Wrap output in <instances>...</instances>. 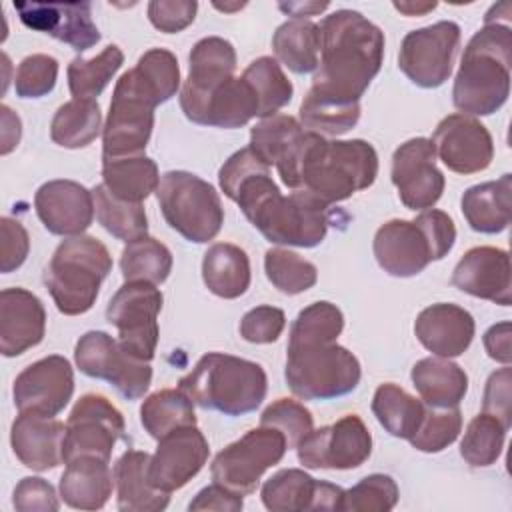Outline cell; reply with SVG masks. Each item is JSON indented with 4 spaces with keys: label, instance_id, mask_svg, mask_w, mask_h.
<instances>
[{
    "label": "cell",
    "instance_id": "cell-1",
    "mask_svg": "<svg viewBox=\"0 0 512 512\" xmlns=\"http://www.w3.org/2000/svg\"><path fill=\"white\" fill-rule=\"evenodd\" d=\"M384 60V32L356 10H336L320 24V62L312 78L314 92L360 102Z\"/></svg>",
    "mask_w": 512,
    "mask_h": 512
},
{
    "label": "cell",
    "instance_id": "cell-2",
    "mask_svg": "<svg viewBox=\"0 0 512 512\" xmlns=\"http://www.w3.org/2000/svg\"><path fill=\"white\" fill-rule=\"evenodd\" d=\"M512 30L498 20L484 22L464 48L454 78L452 102L462 114L490 116L510 94Z\"/></svg>",
    "mask_w": 512,
    "mask_h": 512
},
{
    "label": "cell",
    "instance_id": "cell-3",
    "mask_svg": "<svg viewBox=\"0 0 512 512\" xmlns=\"http://www.w3.org/2000/svg\"><path fill=\"white\" fill-rule=\"evenodd\" d=\"M378 176V154L366 140H324L312 134L298 164V190L326 206L366 190Z\"/></svg>",
    "mask_w": 512,
    "mask_h": 512
},
{
    "label": "cell",
    "instance_id": "cell-4",
    "mask_svg": "<svg viewBox=\"0 0 512 512\" xmlns=\"http://www.w3.org/2000/svg\"><path fill=\"white\" fill-rule=\"evenodd\" d=\"M178 388L204 410L226 416L254 412L266 398L268 378L258 362L222 352L204 354L178 382Z\"/></svg>",
    "mask_w": 512,
    "mask_h": 512
},
{
    "label": "cell",
    "instance_id": "cell-5",
    "mask_svg": "<svg viewBox=\"0 0 512 512\" xmlns=\"http://www.w3.org/2000/svg\"><path fill=\"white\" fill-rule=\"evenodd\" d=\"M112 272L108 248L94 236H70L58 244L46 270L44 284L64 316L88 312L100 292V284Z\"/></svg>",
    "mask_w": 512,
    "mask_h": 512
},
{
    "label": "cell",
    "instance_id": "cell-6",
    "mask_svg": "<svg viewBox=\"0 0 512 512\" xmlns=\"http://www.w3.org/2000/svg\"><path fill=\"white\" fill-rule=\"evenodd\" d=\"M156 200L164 220L182 238L194 244L214 240L224 224V208L216 188L186 170L162 174Z\"/></svg>",
    "mask_w": 512,
    "mask_h": 512
},
{
    "label": "cell",
    "instance_id": "cell-7",
    "mask_svg": "<svg viewBox=\"0 0 512 512\" xmlns=\"http://www.w3.org/2000/svg\"><path fill=\"white\" fill-rule=\"evenodd\" d=\"M360 362L344 346L314 344L288 348L284 378L302 400H332L346 396L360 384Z\"/></svg>",
    "mask_w": 512,
    "mask_h": 512
},
{
    "label": "cell",
    "instance_id": "cell-8",
    "mask_svg": "<svg viewBox=\"0 0 512 512\" xmlns=\"http://www.w3.org/2000/svg\"><path fill=\"white\" fill-rule=\"evenodd\" d=\"M158 104L160 100L136 68L124 72L114 86L110 112L102 130V160L144 154Z\"/></svg>",
    "mask_w": 512,
    "mask_h": 512
},
{
    "label": "cell",
    "instance_id": "cell-9",
    "mask_svg": "<svg viewBox=\"0 0 512 512\" xmlns=\"http://www.w3.org/2000/svg\"><path fill=\"white\" fill-rule=\"evenodd\" d=\"M248 220L272 244L314 248L326 236L328 206L306 190H294L288 196L278 190Z\"/></svg>",
    "mask_w": 512,
    "mask_h": 512
},
{
    "label": "cell",
    "instance_id": "cell-10",
    "mask_svg": "<svg viewBox=\"0 0 512 512\" xmlns=\"http://www.w3.org/2000/svg\"><path fill=\"white\" fill-rule=\"evenodd\" d=\"M286 450L288 442L280 430L272 426L248 430L214 456L212 480L230 492L248 496L256 490L262 474L284 458Z\"/></svg>",
    "mask_w": 512,
    "mask_h": 512
},
{
    "label": "cell",
    "instance_id": "cell-11",
    "mask_svg": "<svg viewBox=\"0 0 512 512\" xmlns=\"http://www.w3.org/2000/svg\"><path fill=\"white\" fill-rule=\"evenodd\" d=\"M162 292L150 282H124L106 306V320L118 330V344L136 360L150 362L158 344Z\"/></svg>",
    "mask_w": 512,
    "mask_h": 512
},
{
    "label": "cell",
    "instance_id": "cell-12",
    "mask_svg": "<svg viewBox=\"0 0 512 512\" xmlns=\"http://www.w3.org/2000/svg\"><path fill=\"white\" fill-rule=\"evenodd\" d=\"M74 362L82 374L110 382L126 400H138L152 382L148 362L122 350L118 340L102 330H90L76 342Z\"/></svg>",
    "mask_w": 512,
    "mask_h": 512
},
{
    "label": "cell",
    "instance_id": "cell-13",
    "mask_svg": "<svg viewBox=\"0 0 512 512\" xmlns=\"http://www.w3.org/2000/svg\"><path fill=\"white\" fill-rule=\"evenodd\" d=\"M458 46L460 26L452 20L412 30L400 44L398 68L416 86L438 88L452 74Z\"/></svg>",
    "mask_w": 512,
    "mask_h": 512
},
{
    "label": "cell",
    "instance_id": "cell-14",
    "mask_svg": "<svg viewBox=\"0 0 512 512\" xmlns=\"http://www.w3.org/2000/svg\"><path fill=\"white\" fill-rule=\"evenodd\" d=\"M122 412L100 394H84L72 408L62 444V458L68 464L80 456L110 460L118 440L124 438Z\"/></svg>",
    "mask_w": 512,
    "mask_h": 512
},
{
    "label": "cell",
    "instance_id": "cell-15",
    "mask_svg": "<svg viewBox=\"0 0 512 512\" xmlns=\"http://www.w3.org/2000/svg\"><path fill=\"white\" fill-rule=\"evenodd\" d=\"M298 462L304 468L352 470L372 454V434L356 414H346L330 426L312 430L296 446Z\"/></svg>",
    "mask_w": 512,
    "mask_h": 512
},
{
    "label": "cell",
    "instance_id": "cell-16",
    "mask_svg": "<svg viewBox=\"0 0 512 512\" xmlns=\"http://www.w3.org/2000/svg\"><path fill=\"white\" fill-rule=\"evenodd\" d=\"M392 184L400 202L408 210L432 208L446 186V178L436 164V150L428 138H412L392 154Z\"/></svg>",
    "mask_w": 512,
    "mask_h": 512
},
{
    "label": "cell",
    "instance_id": "cell-17",
    "mask_svg": "<svg viewBox=\"0 0 512 512\" xmlns=\"http://www.w3.org/2000/svg\"><path fill=\"white\" fill-rule=\"evenodd\" d=\"M74 394V372L64 356L52 354L26 366L14 380L12 396L18 412L54 418Z\"/></svg>",
    "mask_w": 512,
    "mask_h": 512
},
{
    "label": "cell",
    "instance_id": "cell-18",
    "mask_svg": "<svg viewBox=\"0 0 512 512\" xmlns=\"http://www.w3.org/2000/svg\"><path fill=\"white\" fill-rule=\"evenodd\" d=\"M432 144L444 166L456 174L486 170L494 158L488 128L468 114H448L434 130Z\"/></svg>",
    "mask_w": 512,
    "mask_h": 512
},
{
    "label": "cell",
    "instance_id": "cell-19",
    "mask_svg": "<svg viewBox=\"0 0 512 512\" xmlns=\"http://www.w3.org/2000/svg\"><path fill=\"white\" fill-rule=\"evenodd\" d=\"M14 10L26 28L48 34L76 52L100 42L90 2H14Z\"/></svg>",
    "mask_w": 512,
    "mask_h": 512
},
{
    "label": "cell",
    "instance_id": "cell-20",
    "mask_svg": "<svg viewBox=\"0 0 512 512\" xmlns=\"http://www.w3.org/2000/svg\"><path fill=\"white\" fill-rule=\"evenodd\" d=\"M208 454V440L196 424L172 430L158 440L150 458L148 476L152 486L168 494L186 486L204 468Z\"/></svg>",
    "mask_w": 512,
    "mask_h": 512
},
{
    "label": "cell",
    "instance_id": "cell-21",
    "mask_svg": "<svg viewBox=\"0 0 512 512\" xmlns=\"http://www.w3.org/2000/svg\"><path fill=\"white\" fill-rule=\"evenodd\" d=\"M312 134L294 116L274 114L250 130V148L266 166H276L288 188L298 190V164Z\"/></svg>",
    "mask_w": 512,
    "mask_h": 512
},
{
    "label": "cell",
    "instance_id": "cell-22",
    "mask_svg": "<svg viewBox=\"0 0 512 512\" xmlns=\"http://www.w3.org/2000/svg\"><path fill=\"white\" fill-rule=\"evenodd\" d=\"M188 62L190 70L180 92V108L184 116L192 120L200 110L202 102L220 84L234 76L236 50L228 40L220 36H208L194 44Z\"/></svg>",
    "mask_w": 512,
    "mask_h": 512
},
{
    "label": "cell",
    "instance_id": "cell-23",
    "mask_svg": "<svg viewBox=\"0 0 512 512\" xmlns=\"http://www.w3.org/2000/svg\"><path fill=\"white\" fill-rule=\"evenodd\" d=\"M374 258L378 266L396 278L420 274L434 258L432 244L416 220H388L374 234Z\"/></svg>",
    "mask_w": 512,
    "mask_h": 512
},
{
    "label": "cell",
    "instance_id": "cell-24",
    "mask_svg": "<svg viewBox=\"0 0 512 512\" xmlns=\"http://www.w3.org/2000/svg\"><path fill=\"white\" fill-rule=\"evenodd\" d=\"M34 208L50 234L80 236L94 218L92 190L74 180L44 182L34 194Z\"/></svg>",
    "mask_w": 512,
    "mask_h": 512
},
{
    "label": "cell",
    "instance_id": "cell-25",
    "mask_svg": "<svg viewBox=\"0 0 512 512\" xmlns=\"http://www.w3.org/2000/svg\"><path fill=\"white\" fill-rule=\"evenodd\" d=\"M510 274V256L506 250L494 246H476L458 260L452 272V284L474 298L510 306Z\"/></svg>",
    "mask_w": 512,
    "mask_h": 512
},
{
    "label": "cell",
    "instance_id": "cell-26",
    "mask_svg": "<svg viewBox=\"0 0 512 512\" xmlns=\"http://www.w3.org/2000/svg\"><path fill=\"white\" fill-rule=\"evenodd\" d=\"M46 332L42 300L26 288L0 292V352L6 358L20 356L38 346Z\"/></svg>",
    "mask_w": 512,
    "mask_h": 512
},
{
    "label": "cell",
    "instance_id": "cell-27",
    "mask_svg": "<svg viewBox=\"0 0 512 512\" xmlns=\"http://www.w3.org/2000/svg\"><path fill=\"white\" fill-rule=\"evenodd\" d=\"M474 332L476 324L472 314L448 302L424 308L414 322V334L420 344L440 358L464 354L472 344Z\"/></svg>",
    "mask_w": 512,
    "mask_h": 512
},
{
    "label": "cell",
    "instance_id": "cell-28",
    "mask_svg": "<svg viewBox=\"0 0 512 512\" xmlns=\"http://www.w3.org/2000/svg\"><path fill=\"white\" fill-rule=\"evenodd\" d=\"M64 434L66 426L62 422L40 414L20 412L10 430L12 452L30 470H52L64 462Z\"/></svg>",
    "mask_w": 512,
    "mask_h": 512
},
{
    "label": "cell",
    "instance_id": "cell-29",
    "mask_svg": "<svg viewBox=\"0 0 512 512\" xmlns=\"http://www.w3.org/2000/svg\"><path fill=\"white\" fill-rule=\"evenodd\" d=\"M218 182L222 192L240 206L248 218L264 200L280 188L272 180L270 166H266L250 146L234 152L220 168Z\"/></svg>",
    "mask_w": 512,
    "mask_h": 512
},
{
    "label": "cell",
    "instance_id": "cell-30",
    "mask_svg": "<svg viewBox=\"0 0 512 512\" xmlns=\"http://www.w3.org/2000/svg\"><path fill=\"white\" fill-rule=\"evenodd\" d=\"M110 460L96 456H80L66 464L60 478L62 500L76 510H100L112 496L114 470Z\"/></svg>",
    "mask_w": 512,
    "mask_h": 512
},
{
    "label": "cell",
    "instance_id": "cell-31",
    "mask_svg": "<svg viewBox=\"0 0 512 512\" xmlns=\"http://www.w3.org/2000/svg\"><path fill=\"white\" fill-rule=\"evenodd\" d=\"M150 454L126 450L114 464L118 508L124 512H160L168 506L170 494L152 486L148 476Z\"/></svg>",
    "mask_w": 512,
    "mask_h": 512
},
{
    "label": "cell",
    "instance_id": "cell-32",
    "mask_svg": "<svg viewBox=\"0 0 512 512\" xmlns=\"http://www.w3.org/2000/svg\"><path fill=\"white\" fill-rule=\"evenodd\" d=\"M462 216L468 226L480 234H500L508 228L512 216V176L470 186L460 200Z\"/></svg>",
    "mask_w": 512,
    "mask_h": 512
},
{
    "label": "cell",
    "instance_id": "cell-33",
    "mask_svg": "<svg viewBox=\"0 0 512 512\" xmlns=\"http://www.w3.org/2000/svg\"><path fill=\"white\" fill-rule=\"evenodd\" d=\"M412 384L428 408H456L468 392V374L448 358H422L412 366Z\"/></svg>",
    "mask_w": 512,
    "mask_h": 512
},
{
    "label": "cell",
    "instance_id": "cell-34",
    "mask_svg": "<svg viewBox=\"0 0 512 512\" xmlns=\"http://www.w3.org/2000/svg\"><path fill=\"white\" fill-rule=\"evenodd\" d=\"M248 254L230 242L212 244L202 258V280L206 288L226 300L242 296L250 286Z\"/></svg>",
    "mask_w": 512,
    "mask_h": 512
},
{
    "label": "cell",
    "instance_id": "cell-35",
    "mask_svg": "<svg viewBox=\"0 0 512 512\" xmlns=\"http://www.w3.org/2000/svg\"><path fill=\"white\" fill-rule=\"evenodd\" d=\"M102 184L120 200L142 202L160 184L158 166L152 158L124 156L102 160Z\"/></svg>",
    "mask_w": 512,
    "mask_h": 512
},
{
    "label": "cell",
    "instance_id": "cell-36",
    "mask_svg": "<svg viewBox=\"0 0 512 512\" xmlns=\"http://www.w3.org/2000/svg\"><path fill=\"white\" fill-rule=\"evenodd\" d=\"M276 58L296 74L316 72L320 62V26L310 20H286L272 36Z\"/></svg>",
    "mask_w": 512,
    "mask_h": 512
},
{
    "label": "cell",
    "instance_id": "cell-37",
    "mask_svg": "<svg viewBox=\"0 0 512 512\" xmlns=\"http://www.w3.org/2000/svg\"><path fill=\"white\" fill-rule=\"evenodd\" d=\"M372 412L388 434L410 440L426 414V406L398 384L386 382L374 392Z\"/></svg>",
    "mask_w": 512,
    "mask_h": 512
},
{
    "label": "cell",
    "instance_id": "cell-38",
    "mask_svg": "<svg viewBox=\"0 0 512 512\" xmlns=\"http://www.w3.org/2000/svg\"><path fill=\"white\" fill-rule=\"evenodd\" d=\"M320 480L300 468H284L272 474L262 490V504L270 512H304L316 510Z\"/></svg>",
    "mask_w": 512,
    "mask_h": 512
},
{
    "label": "cell",
    "instance_id": "cell-39",
    "mask_svg": "<svg viewBox=\"0 0 512 512\" xmlns=\"http://www.w3.org/2000/svg\"><path fill=\"white\" fill-rule=\"evenodd\" d=\"M102 128V112L96 100L72 98L62 104L50 124V138L62 148H84L92 144Z\"/></svg>",
    "mask_w": 512,
    "mask_h": 512
},
{
    "label": "cell",
    "instance_id": "cell-40",
    "mask_svg": "<svg viewBox=\"0 0 512 512\" xmlns=\"http://www.w3.org/2000/svg\"><path fill=\"white\" fill-rule=\"evenodd\" d=\"M140 422L154 440H160L172 430L196 424L194 402L180 388L158 390L142 402Z\"/></svg>",
    "mask_w": 512,
    "mask_h": 512
},
{
    "label": "cell",
    "instance_id": "cell-41",
    "mask_svg": "<svg viewBox=\"0 0 512 512\" xmlns=\"http://www.w3.org/2000/svg\"><path fill=\"white\" fill-rule=\"evenodd\" d=\"M94 212L100 226L122 242H132L148 234V220L142 202H126L116 198L104 184L92 190Z\"/></svg>",
    "mask_w": 512,
    "mask_h": 512
},
{
    "label": "cell",
    "instance_id": "cell-42",
    "mask_svg": "<svg viewBox=\"0 0 512 512\" xmlns=\"http://www.w3.org/2000/svg\"><path fill=\"white\" fill-rule=\"evenodd\" d=\"M360 120V102L348 104L314 90H308L300 104V124L304 130L320 136H340Z\"/></svg>",
    "mask_w": 512,
    "mask_h": 512
},
{
    "label": "cell",
    "instance_id": "cell-43",
    "mask_svg": "<svg viewBox=\"0 0 512 512\" xmlns=\"http://www.w3.org/2000/svg\"><path fill=\"white\" fill-rule=\"evenodd\" d=\"M172 252L166 244L152 236H144L126 244L120 256V270L126 282L162 284L172 272Z\"/></svg>",
    "mask_w": 512,
    "mask_h": 512
},
{
    "label": "cell",
    "instance_id": "cell-44",
    "mask_svg": "<svg viewBox=\"0 0 512 512\" xmlns=\"http://www.w3.org/2000/svg\"><path fill=\"white\" fill-rule=\"evenodd\" d=\"M124 64V54L116 44L106 46L94 58L76 56L68 64V88L74 98L94 100Z\"/></svg>",
    "mask_w": 512,
    "mask_h": 512
},
{
    "label": "cell",
    "instance_id": "cell-45",
    "mask_svg": "<svg viewBox=\"0 0 512 512\" xmlns=\"http://www.w3.org/2000/svg\"><path fill=\"white\" fill-rule=\"evenodd\" d=\"M344 314L342 310L326 300L314 302L298 312L290 328L288 348L330 344L342 334Z\"/></svg>",
    "mask_w": 512,
    "mask_h": 512
},
{
    "label": "cell",
    "instance_id": "cell-46",
    "mask_svg": "<svg viewBox=\"0 0 512 512\" xmlns=\"http://www.w3.org/2000/svg\"><path fill=\"white\" fill-rule=\"evenodd\" d=\"M242 76L250 82L258 96L260 118L274 116L292 100L294 86L284 74L282 66L272 56H260L252 60Z\"/></svg>",
    "mask_w": 512,
    "mask_h": 512
},
{
    "label": "cell",
    "instance_id": "cell-47",
    "mask_svg": "<svg viewBox=\"0 0 512 512\" xmlns=\"http://www.w3.org/2000/svg\"><path fill=\"white\" fill-rule=\"evenodd\" d=\"M508 426L488 414L480 412L474 416L464 432V438L460 442V456L474 468H486L492 466L504 448Z\"/></svg>",
    "mask_w": 512,
    "mask_h": 512
},
{
    "label": "cell",
    "instance_id": "cell-48",
    "mask_svg": "<svg viewBox=\"0 0 512 512\" xmlns=\"http://www.w3.org/2000/svg\"><path fill=\"white\" fill-rule=\"evenodd\" d=\"M266 278L282 294L296 296L312 288L318 280L316 266L300 254L286 248H270L264 254Z\"/></svg>",
    "mask_w": 512,
    "mask_h": 512
},
{
    "label": "cell",
    "instance_id": "cell-49",
    "mask_svg": "<svg viewBox=\"0 0 512 512\" xmlns=\"http://www.w3.org/2000/svg\"><path fill=\"white\" fill-rule=\"evenodd\" d=\"M462 430V412L456 408H426L418 430L408 440L416 450L436 454L448 448Z\"/></svg>",
    "mask_w": 512,
    "mask_h": 512
},
{
    "label": "cell",
    "instance_id": "cell-50",
    "mask_svg": "<svg viewBox=\"0 0 512 512\" xmlns=\"http://www.w3.org/2000/svg\"><path fill=\"white\" fill-rule=\"evenodd\" d=\"M398 486L388 474H370L350 490H344L346 512H388L398 502Z\"/></svg>",
    "mask_w": 512,
    "mask_h": 512
},
{
    "label": "cell",
    "instance_id": "cell-51",
    "mask_svg": "<svg viewBox=\"0 0 512 512\" xmlns=\"http://www.w3.org/2000/svg\"><path fill=\"white\" fill-rule=\"evenodd\" d=\"M136 72L152 88L156 98L168 102L180 88V66L176 56L166 48H150L136 62Z\"/></svg>",
    "mask_w": 512,
    "mask_h": 512
},
{
    "label": "cell",
    "instance_id": "cell-52",
    "mask_svg": "<svg viewBox=\"0 0 512 512\" xmlns=\"http://www.w3.org/2000/svg\"><path fill=\"white\" fill-rule=\"evenodd\" d=\"M260 426L280 430L288 442V448H296L314 430V418L304 404L292 398H278L262 412Z\"/></svg>",
    "mask_w": 512,
    "mask_h": 512
},
{
    "label": "cell",
    "instance_id": "cell-53",
    "mask_svg": "<svg viewBox=\"0 0 512 512\" xmlns=\"http://www.w3.org/2000/svg\"><path fill=\"white\" fill-rule=\"evenodd\" d=\"M58 78V60L48 54L26 56L14 76V90L20 98H42L52 92Z\"/></svg>",
    "mask_w": 512,
    "mask_h": 512
},
{
    "label": "cell",
    "instance_id": "cell-54",
    "mask_svg": "<svg viewBox=\"0 0 512 512\" xmlns=\"http://www.w3.org/2000/svg\"><path fill=\"white\" fill-rule=\"evenodd\" d=\"M286 326V316L276 306H256L240 320V336L252 344L276 342Z\"/></svg>",
    "mask_w": 512,
    "mask_h": 512
},
{
    "label": "cell",
    "instance_id": "cell-55",
    "mask_svg": "<svg viewBox=\"0 0 512 512\" xmlns=\"http://www.w3.org/2000/svg\"><path fill=\"white\" fill-rule=\"evenodd\" d=\"M198 2L194 0H152L148 4V20L166 34H176L188 28L196 18Z\"/></svg>",
    "mask_w": 512,
    "mask_h": 512
},
{
    "label": "cell",
    "instance_id": "cell-56",
    "mask_svg": "<svg viewBox=\"0 0 512 512\" xmlns=\"http://www.w3.org/2000/svg\"><path fill=\"white\" fill-rule=\"evenodd\" d=\"M12 504L18 512H56L60 508L54 486L38 476H26L16 484Z\"/></svg>",
    "mask_w": 512,
    "mask_h": 512
},
{
    "label": "cell",
    "instance_id": "cell-57",
    "mask_svg": "<svg viewBox=\"0 0 512 512\" xmlns=\"http://www.w3.org/2000/svg\"><path fill=\"white\" fill-rule=\"evenodd\" d=\"M30 238L26 228L14 218H0V270L4 274L20 268L28 256Z\"/></svg>",
    "mask_w": 512,
    "mask_h": 512
},
{
    "label": "cell",
    "instance_id": "cell-58",
    "mask_svg": "<svg viewBox=\"0 0 512 512\" xmlns=\"http://www.w3.org/2000/svg\"><path fill=\"white\" fill-rule=\"evenodd\" d=\"M414 220L426 232V236L432 244V250H434V258L442 260L452 250L454 240H456V226H454L452 218L442 210L430 208V210L420 212Z\"/></svg>",
    "mask_w": 512,
    "mask_h": 512
},
{
    "label": "cell",
    "instance_id": "cell-59",
    "mask_svg": "<svg viewBox=\"0 0 512 512\" xmlns=\"http://www.w3.org/2000/svg\"><path fill=\"white\" fill-rule=\"evenodd\" d=\"M510 368L504 366L498 372H492L486 388H484V402L482 412H488L500 418L510 428Z\"/></svg>",
    "mask_w": 512,
    "mask_h": 512
},
{
    "label": "cell",
    "instance_id": "cell-60",
    "mask_svg": "<svg viewBox=\"0 0 512 512\" xmlns=\"http://www.w3.org/2000/svg\"><path fill=\"white\" fill-rule=\"evenodd\" d=\"M244 502L242 496L236 492H230L228 488L220 484H210L202 488L196 498L190 502L188 510H224V512H238L242 510Z\"/></svg>",
    "mask_w": 512,
    "mask_h": 512
},
{
    "label": "cell",
    "instance_id": "cell-61",
    "mask_svg": "<svg viewBox=\"0 0 512 512\" xmlns=\"http://www.w3.org/2000/svg\"><path fill=\"white\" fill-rule=\"evenodd\" d=\"M510 330H512L510 322H500V324L490 326L484 334V348H486L488 356L504 366H508L512 362Z\"/></svg>",
    "mask_w": 512,
    "mask_h": 512
},
{
    "label": "cell",
    "instance_id": "cell-62",
    "mask_svg": "<svg viewBox=\"0 0 512 512\" xmlns=\"http://www.w3.org/2000/svg\"><path fill=\"white\" fill-rule=\"evenodd\" d=\"M0 114H2V154L12 152L18 142H20V134H22V124L18 114H14L6 104L0 106Z\"/></svg>",
    "mask_w": 512,
    "mask_h": 512
},
{
    "label": "cell",
    "instance_id": "cell-63",
    "mask_svg": "<svg viewBox=\"0 0 512 512\" xmlns=\"http://www.w3.org/2000/svg\"><path fill=\"white\" fill-rule=\"evenodd\" d=\"M328 8V2H288V4H280V10L298 18V20H304L306 16H314L322 10Z\"/></svg>",
    "mask_w": 512,
    "mask_h": 512
},
{
    "label": "cell",
    "instance_id": "cell-64",
    "mask_svg": "<svg viewBox=\"0 0 512 512\" xmlns=\"http://www.w3.org/2000/svg\"><path fill=\"white\" fill-rule=\"evenodd\" d=\"M394 8L406 16H422L430 10L436 8V2H426V4H414V2H394Z\"/></svg>",
    "mask_w": 512,
    "mask_h": 512
}]
</instances>
